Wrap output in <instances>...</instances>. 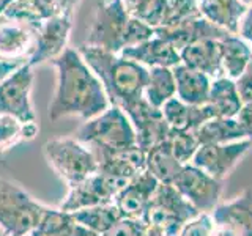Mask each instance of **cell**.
Returning <instances> with one entry per match:
<instances>
[{"label":"cell","mask_w":252,"mask_h":236,"mask_svg":"<svg viewBox=\"0 0 252 236\" xmlns=\"http://www.w3.org/2000/svg\"><path fill=\"white\" fill-rule=\"evenodd\" d=\"M180 233H173L169 230H164V228H158V227H147L145 225V235L144 236H178Z\"/></svg>","instance_id":"44"},{"label":"cell","mask_w":252,"mask_h":236,"mask_svg":"<svg viewBox=\"0 0 252 236\" xmlns=\"http://www.w3.org/2000/svg\"><path fill=\"white\" fill-rule=\"evenodd\" d=\"M213 230V219L210 212H200L199 216L181 228L178 236H210Z\"/></svg>","instance_id":"36"},{"label":"cell","mask_w":252,"mask_h":236,"mask_svg":"<svg viewBox=\"0 0 252 236\" xmlns=\"http://www.w3.org/2000/svg\"><path fill=\"white\" fill-rule=\"evenodd\" d=\"M205 107L213 118H236L243 109V101L236 90L235 81L225 76L213 79Z\"/></svg>","instance_id":"22"},{"label":"cell","mask_w":252,"mask_h":236,"mask_svg":"<svg viewBox=\"0 0 252 236\" xmlns=\"http://www.w3.org/2000/svg\"><path fill=\"white\" fill-rule=\"evenodd\" d=\"M252 148V140H238L232 144L200 145L192 159V165L208 173L210 177L224 181L230 172L243 161Z\"/></svg>","instance_id":"12"},{"label":"cell","mask_w":252,"mask_h":236,"mask_svg":"<svg viewBox=\"0 0 252 236\" xmlns=\"http://www.w3.org/2000/svg\"><path fill=\"white\" fill-rule=\"evenodd\" d=\"M210 214L213 224L227 228L235 236H252V187L244 189L230 202L219 203Z\"/></svg>","instance_id":"18"},{"label":"cell","mask_w":252,"mask_h":236,"mask_svg":"<svg viewBox=\"0 0 252 236\" xmlns=\"http://www.w3.org/2000/svg\"><path fill=\"white\" fill-rule=\"evenodd\" d=\"M73 29V14L60 13L54 18L47 19L38 27L35 51L29 59V65L32 68L51 63L63 51L68 49L69 33Z\"/></svg>","instance_id":"13"},{"label":"cell","mask_w":252,"mask_h":236,"mask_svg":"<svg viewBox=\"0 0 252 236\" xmlns=\"http://www.w3.org/2000/svg\"><path fill=\"white\" fill-rule=\"evenodd\" d=\"M199 11L208 22L230 35H238L248 6L241 0H197Z\"/></svg>","instance_id":"21"},{"label":"cell","mask_w":252,"mask_h":236,"mask_svg":"<svg viewBox=\"0 0 252 236\" xmlns=\"http://www.w3.org/2000/svg\"><path fill=\"white\" fill-rule=\"evenodd\" d=\"M27 236H30V235H27Z\"/></svg>","instance_id":"48"},{"label":"cell","mask_w":252,"mask_h":236,"mask_svg":"<svg viewBox=\"0 0 252 236\" xmlns=\"http://www.w3.org/2000/svg\"><path fill=\"white\" fill-rule=\"evenodd\" d=\"M165 2L167 0H123V5L134 19L158 29L164 18Z\"/></svg>","instance_id":"33"},{"label":"cell","mask_w":252,"mask_h":236,"mask_svg":"<svg viewBox=\"0 0 252 236\" xmlns=\"http://www.w3.org/2000/svg\"><path fill=\"white\" fill-rule=\"evenodd\" d=\"M96 157L98 172L114 178L131 181L139 173L145 172V153L136 145L123 149L92 148Z\"/></svg>","instance_id":"17"},{"label":"cell","mask_w":252,"mask_h":236,"mask_svg":"<svg viewBox=\"0 0 252 236\" xmlns=\"http://www.w3.org/2000/svg\"><path fill=\"white\" fill-rule=\"evenodd\" d=\"M165 144L169 145L170 151L178 159V162L183 165L192 162L197 149L200 147L194 131H178V129L169 131Z\"/></svg>","instance_id":"34"},{"label":"cell","mask_w":252,"mask_h":236,"mask_svg":"<svg viewBox=\"0 0 252 236\" xmlns=\"http://www.w3.org/2000/svg\"><path fill=\"white\" fill-rule=\"evenodd\" d=\"M177 96V84L172 68H150L144 98L156 109Z\"/></svg>","instance_id":"29"},{"label":"cell","mask_w":252,"mask_h":236,"mask_svg":"<svg viewBox=\"0 0 252 236\" xmlns=\"http://www.w3.org/2000/svg\"><path fill=\"white\" fill-rule=\"evenodd\" d=\"M236 90L243 101V106H252V59L244 73L235 81Z\"/></svg>","instance_id":"38"},{"label":"cell","mask_w":252,"mask_h":236,"mask_svg":"<svg viewBox=\"0 0 252 236\" xmlns=\"http://www.w3.org/2000/svg\"><path fill=\"white\" fill-rule=\"evenodd\" d=\"M11 3H13V0H0V16L6 11V8L10 6Z\"/></svg>","instance_id":"46"},{"label":"cell","mask_w":252,"mask_h":236,"mask_svg":"<svg viewBox=\"0 0 252 236\" xmlns=\"http://www.w3.org/2000/svg\"><path fill=\"white\" fill-rule=\"evenodd\" d=\"M177 84V98L191 106H203L208 101L211 81L207 74L191 69L180 63L172 68Z\"/></svg>","instance_id":"23"},{"label":"cell","mask_w":252,"mask_h":236,"mask_svg":"<svg viewBox=\"0 0 252 236\" xmlns=\"http://www.w3.org/2000/svg\"><path fill=\"white\" fill-rule=\"evenodd\" d=\"M51 63L57 71V85L49 104L51 121L66 117L87 121L110 107L104 87L77 49L68 47Z\"/></svg>","instance_id":"1"},{"label":"cell","mask_w":252,"mask_h":236,"mask_svg":"<svg viewBox=\"0 0 252 236\" xmlns=\"http://www.w3.org/2000/svg\"><path fill=\"white\" fill-rule=\"evenodd\" d=\"M145 235V224L140 220L132 219H120L118 222L110 227L106 233L101 236H144Z\"/></svg>","instance_id":"37"},{"label":"cell","mask_w":252,"mask_h":236,"mask_svg":"<svg viewBox=\"0 0 252 236\" xmlns=\"http://www.w3.org/2000/svg\"><path fill=\"white\" fill-rule=\"evenodd\" d=\"M123 110L136 132L137 147L144 153L167 139L170 128L164 120L161 109L153 107L144 96L123 107Z\"/></svg>","instance_id":"11"},{"label":"cell","mask_w":252,"mask_h":236,"mask_svg":"<svg viewBox=\"0 0 252 236\" xmlns=\"http://www.w3.org/2000/svg\"><path fill=\"white\" fill-rule=\"evenodd\" d=\"M199 214L200 212L172 184H159L144 217V224L180 233L189 220Z\"/></svg>","instance_id":"7"},{"label":"cell","mask_w":252,"mask_h":236,"mask_svg":"<svg viewBox=\"0 0 252 236\" xmlns=\"http://www.w3.org/2000/svg\"><path fill=\"white\" fill-rule=\"evenodd\" d=\"M155 35L165 39V41L170 43L180 52L181 49H185L186 46L192 44L195 41H200V39H208V38L222 39L224 36L230 33H227L222 29L213 26L211 22H208L199 13L175 24V26L155 29Z\"/></svg>","instance_id":"16"},{"label":"cell","mask_w":252,"mask_h":236,"mask_svg":"<svg viewBox=\"0 0 252 236\" xmlns=\"http://www.w3.org/2000/svg\"><path fill=\"white\" fill-rule=\"evenodd\" d=\"M181 169L183 164H180L173 156L165 140L145 153V170L155 177L159 184H173Z\"/></svg>","instance_id":"27"},{"label":"cell","mask_w":252,"mask_h":236,"mask_svg":"<svg viewBox=\"0 0 252 236\" xmlns=\"http://www.w3.org/2000/svg\"><path fill=\"white\" fill-rule=\"evenodd\" d=\"M210 236H235L230 230H227V228L220 227V225H215L213 224V230H211V235Z\"/></svg>","instance_id":"45"},{"label":"cell","mask_w":252,"mask_h":236,"mask_svg":"<svg viewBox=\"0 0 252 236\" xmlns=\"http://www.w3.org/2000/svg\"><path fill=\"white\" fill-rule=\"evenodd\" d=\"M71 214H73L76 224H81L99 235L106 233L110 227H114L118 220L123 219L114 202L106 205H98V206H92V208H84L71 212Z\"/></svg>","instance_id":"30"},{"label":"cell","mask_w":252,"mask_h":236,"mask_svg":"<svg viewBox=\"0 0 252 236\" xmlns=\"http://www.w3.org/2000/svg\"><path fill=\"white\" fill-rule=\"evenodd\" d=\"M172 186L199 212H211L219 205L224 181L213 178L195 165L188 164L183 165Z\"/></svg>","instance_id":"9"},{"label":"cell","mask_w":252,"mask_h":236,"mask_svg":"<svg viewBox=\"0 0 252 236\" xmlns=\"http://www.w3.org/2000/svg\"><path fill=\"white\" fill-rule=\"evenodd\" d=\"M43 153L52 170L65 181L68 187L82 183L98 172V162L92 148L74 137H59L47 140Z\"/></svg>","instance_id":"5"},{"label":"cell","mask_w":252,"mask_h":236,"mask_svg":"<svg viewBox=\"0 0 252 236\" xmlns=\"http://www.w3.org/2000/svg\"><path fill=\"white\" fill-rule=\"evenodd\" d=\"M60 13L55 0H13L2 16L39 27L43 22Z\"/></svg>","instance_id":"25"},{"label":"cell","mask_w":252,"mask_h":236,"mask_svg":"<svg viewBox=\"0 0 252 236\" xmlns=\"http://www.w3.org/2000/svg\"><path fill=\"white\" fill-rule=\"evenodd\" d=\"M180 59L185 66L207 74L210 79L224 76L219 39H200L180 51Z\"/></svg>","instance_id":"20"},{"label":"cell","mask_w":252,"mask_h":236,"mask_svg":"<svg viewBox=\"0 0 252 236\" xmlns=\"http://www.w3.org/2000/svg\"><path fill=\"white\" fill-rule=\"evenodd\" d=\"M220 43V57H222V69L224 76L236 81L248 68L252 59L251 46L241 39L238 35H227Z\"/></svg>","instance_id":"26"},{"label":"cell","mask_w":252,"mask_h":236,"mask_svg":"<svg viewBox=\"0 0 252 236\" xmlns=\"http://www.w3.org/2000/svg\"><path fill=\"white\" fill-rule=\"evenodd\" d=\"M194 132L200 145L232 144L246 139L236 118H211Z\"/></svg>","instance_id":"28"},{"label":"cell","mask_w":252,"mask_h":236,"mask_svg":"<svg viewBox=\"0 0 252 236\" xmlns=\"http://www.w3.org/2000/svg\"><path fill=\"white\" fill-rule=\"evenodd\" d=\"M126 184H128V181L96 172L92 177L84 179L82 183L69 187L66 199L60 205V209L66 212H74L84 208L112 203L115 195Z\"/></svg>","instance_id":"8"},{"label":"cell","mask_w":252,"mask_h":236,"mask_svg":"<svg viewBox=\"0 0 252 236\" xmlns=\"http://www.w3.org/2000/svg\"><path fill=\"white\" fill-rule=\"evenodd\" d=\"M68 236H101V235L96 233V232H93V230H90V228L81 225V224H74Z\"/></svg>","instance_id":"42"},{"label":"cell","mask_w":252,"mask_h":236,"mask_svg":"<svg viewBox=\"0 0 252 236\" xmlns=\"http://www.w3.org/2000/svg\"><path fill=\"white\" fill-rule=\"evenodd\" d=\"M158 186L159 183L147 170L128 181V184L114 199V203L120 211L122 217L144 222V217Z\"/></svg>","instance_id":"14"},{"label":"cell","mask_w":252,"mask_h":236,"mask_svg":"<svg viewBox=\"0 0 252 236\" xmlns=\"http://www.w3.org/2000/svg\"><path fill=\"white\" fill-rule=\"evenodd\" d=\"M76 220L73 219L71 212L62 211L60 208H46L30 236H68Z\"/></svg>","instance_id":"32"},{"label":"cell","mask_w":252,"mask_h":236,"mask_svg":"<svg viewBox=\"0 0 252 236\" xmlns=\"http://www.w3.org/2000/svg\"><path fill=\"white\" fill-rule=\"evenodd\" d=\"M161 112L169 128L178 131H197L205 121L213 118L205 104L191 106L180 101L177 96L165 102L161 107Z\"/></svg>","instance_id":"24"},{"label":"cell","mask_w":252,"mask_h":236,"mask_svg":"<svg viewBox=\"0 0 252 236\" xmlns=\"http://www.w3.org/2000/svg\"><path fill=\"white\" fill-rule=\"evenodd\" d=\"M241 2H243L244 5H246V6H249V5L252 3V0H241Z\"/></svg>","instance_id":"47"},{"label":"cell","mask_w":252,"mask_h":236,"mask_svg":"<svg viewBox=\"0 0 252 236\" xmlns=\"http://www.w3.org/2000/svg\"><path fill=\"white\" fill-rule=\"evenodd\" d=\"M46 208L18 184L0 179V228L3 236L30 235Z\"/></svg>","instance_id":"6"},{"label":"cell","mask_w":252,"mask_h":236,"mask_svg":"<svg viewBox=\"0 0 252 236\" xmlns=\"http://www.w3.org/2000/svg\"><path fill=\"white\" fill-rule=\"evenodd\" d=\"M36 33L35 26L0 16V59L29 63L35 51Z\"/></svg>","instance_id":"15"},{"label":"cell","mask_w":252,"mask_h":236,"mask_svg":"<svg viewBox=\"0 0 252 236\" xmlns=\"http://www.w3.org/2000/svg\"><path fill=\"white\" fill-rule=\"evenodd\" d=\"M238 36L241 39H244L252 49V3L248 6V10H246V13H244L243 19L240 22Z\"/></svg>","instance_id":"39"},{"label":"cell","mask_w":252,"mask_h":236,"mask_svg":"<svg viewBox=\"0 0 252 236\" xmlns=\"http://www.w3.org/2000/svg\"><path fill=\"white\" fill-rule=\"evenodd\" d=\"M241 129L248 140H252V106H243L240 114L236 115Z\"/></svg>","instance_id":"40"},{"label":"cell","mask_w":252,"mask_h":236,"mask_svg":"<svg viewBox=\"0 0 252 236\" xmlns=\"http://www.w3.org/2000/svg\"><path fill=\"white\" fill-rule=\"evenodd\" d=\"M199 13L200 11H199V6H197V0H167V2H165L164 18L159 27L175 26V24Z\"/></svg>","instance_id":"35"},{"label":"cell","mask_w":252,"mask_h":236,"mask_svg":"<svg viewBox=\"0 0 252 236\" xmlns=\"http://www.w3.org/2000/svg\"><path fill=\"white\" fill-rule=\"evenodd\" d=\"M155 35V29L134 19L126 11L123 0H109L94 8V16L84 44L110 54L144 43Z\"/></svg>","instance_id":"3"},{"label":"cell","mask_w":252,"mask_h":236,"mask_svg":"<svg viewBox=\"0 0 252 236\" xmlns=\"http://www.w3.org/2000/svg\"><path fill=\"white\" fill-rule=\"evenodd\" d=\"M60 8L62 13H66V14H73L77 3L81 2V0H55Z\"/></svg>","instance_id":"43"},{"label":"cell","mask_w":252,"mask_h":236,"mask_svg":"<svg viewBox=\"0 0 252 236\" xmlns=\"http://www.w3.org/2000/svg\"><path fill=\"white\" fill-rule=\"evenodd\" d=\"M77 51L104 87L110 106L123 109L144 96L148 68L87 44H81Z\"/></svg>","instance_id":"2"},{"label":"cell","mask_w":252,"mask_h":236,"mask_svg":"<svg viewBox=\"0 0 252 236\" xmlns=\"http://www.w3.org/2000/svg\"><path fill=\"white\" fill-rule=\"evenodd\" d=\"M36 123H22L10 115H0V154L10 151L22 142L33 140L38 134Z\"/></svg>","instance_id":"31"},{"label":"cell","mask_w":252,"mask_h":236,"mask_svg":"<svg viewBox=\"0 0 252 236\" xmlns=\"http://www.w3.org/2000/svg\"><path fill=\"white\" fill-rule=\"evenodd\" d=\"M74 139L89 148L123 149L136 147V132L122 107L110 106L98 117L84 121Z\"/></svg>","instance_id":"4"},{"label":"cell","mask_w":252,"mask_h":236,"mask_svg":"<svg viewBox=\"0 0 252 236\" xmlns=\"http://www.w3.org/2000/svg\"><path fill=\"white\" fill-rule=\"evenodd\" d=\"M33 79V68L24 65L0 84V115L14 117L22 123H36L30 98Z\"/></svg>","instance_id":"10"},{"label":"cell","mask_w":252,"mask_h":236,"mask_svg":"<svg viewBox=\"0 0 252 236\" xmlns=\"http://www.w3.org/2000/svg\"><path fill=\"white\" fill-rule=\"evenodd\" d=\"M118 55L145 68H175L181 63L180 52L165 39L153 35L144 43L126 47Z\"/></svg>","instance_id":"19"},{"label":"cell","mask_w":252,"mask_h":236,"mask_svg":"<svg viewBox=\"0 0 252 236\" xmlns=\"http://www.w3.org/2000/svg\"><path fill=\"white\" fill-rule=\"evenodd\" d=\"M24 65H29V63L24 61V60H3V59H0V84H2L3 81H6L8 77H10L11 74H14L16 71Z\"/></svg>","instance_id":"41"}]
</instances>
